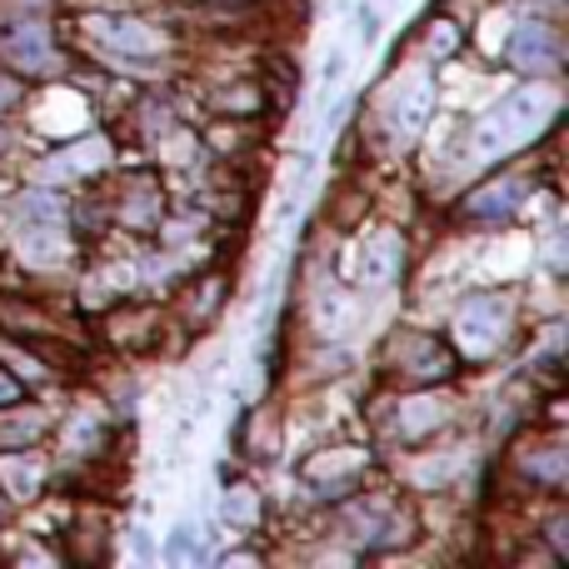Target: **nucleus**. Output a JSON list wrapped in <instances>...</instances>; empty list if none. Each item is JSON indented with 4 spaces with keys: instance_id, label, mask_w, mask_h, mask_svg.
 <instances>
[{
    "instance_id": "obj_11",
    "label": "nucleus",
    "mask_w": 569,
    "mask_h": 569,
    "mask_svg": "<svg viewBox=\"0 0 569 569\" xmlns=\"http://www.w3.org/2000/svg\"><path fill=\"white\" fill-rule=\"evenodd\" d=\"M226 295H230V276H196L190 290H180V300L170 305V315H176L186 330H210L216 325V315L226 310Z\"/></svg>"
},
{
    "instance_id": "obj_6",
    "label": "nucleus",
    "mask_w": 569,
    "mask_h": 569,
    "mask_svg": "<svg viewBox=\"0 0 569 569\" xmlns=\"http://www.w3.org/2000/svg\"><path fill=\"white\" fill-rule=\"evenodd\" d=\"M455 420V405L450 395H445V385H415L410 395H400V400L390 405V430L400 445H410V450H420V445H430L435 435H445Z\"/></svg>"
},
{
    "instance_id": "obj_5",
    "label": "nucleus",
    "mask_w": 569,
    "mask_h": 569,
    "mask_svg": "<svg viewBox=\"0 0 569 569\" xmlns=\"http://www.w3.org/2000/svg\"><path fill=\"white\" fill-rule=\"evenodd\" d=\"M0 66L20 80H46L66 70V46L50 20H6L0 26Z\"/></svg>"
},
{
    "instance_id": "obj_22",
    "label": "nucleus",
    "mask_w": 569,
    "mask_h": 569,
    "mask_svg": "<svg viewBox=\"0 0 569 569\" xmlns=\"http://www.w3.org/2000/svg\"><path fill=\"white\" fill-rule=\"evenodd\" d=\"M545 545H550L555 565L569 560V515L565 510H550V520H545Z\"/></svg>"
},
{
    "instance_id": "obj_4",
    "label": "nucleus",
    "mask_w": 569,
    "mask_h": 569,
    "mask_svg": "<svg viewBox=\"0 0 569 569\" xmlns=\"http://www.w3.org/2000/svg\"><path fill=\"white\" fill-rule=\"evenodd\" d=\"M460 355L425 330H395L385 340V375L400 385H450Z\"/></svg>"
},
{
    "instance_id": "obj_20",
    "label": "nucleus",
    "mask_w": 569,
    "mask_h": 569,
    "mask_svg": "<svg viewBox=\"0 0 569 569\" xmlns=\"http://www.w3.org/2000/svg\"><path fill=\"white\" fill-rule=\"evenodd\" d=\"M160 560L186 565V560H210V555L196 550V525H176V530L166 535V550H160Z\"/></svg>"
},
{
    "instance_id": "obj_19",
    "label": "nucleus",
    "mask_w": 569,
    "mask_h": 569,
    "mask_svg": "<svg viewBox=\"0 0 569 569\" xmlns=\"http://www.w3.org/2000/svg\"><path fill=\"white\" fill-rule=\"evenodd\" d=\"M66 440L76 445L80 460H90V455H100V445H106V425L90 420V415H76V420H70V430H66Z\"/></svg>"
},
{
    "instance_id": "obj_8",
    "label": "nucleus",
    "mask_w": 569,
    "mask_h": 569,
    "mask_svg": "<svg viewBox=\"0 0 569 569\" xmlns=\"http://www.w3.org/2000/svg\"><path fill=\"white\" fill-rule=\"evenodd\" d=\"M505 60H510L520 76L530 80H555L565 70V30L545 16H525L520 26L510 30V46H505Z\"/></svg>"
},
{
    "instance_id": "obj_7",
    "label": "nucleus",
    "mask_w": 569,
    "mask_h": 569,
    "mask_svg": "<svg viewBox=\"0 0 569 569\" xmlns=\"http://www.w3.org/2000/svg\"><path fill=\"white\" fill-rule=\"evenodd\" d=\"M375 455L365 445H335V450L310 455V465H300V480L310 485L315 505H340L365 485V465Z\"/></svg>"
},
{
    "instance_id": "obj_12",
    "label": "nucleus",
    "mask_w": 569,
    "mask_h": 569,
    "mask_svg": "<svg viewBox=\"0 0 569 569\" xmlns=\"http://www.w3.org/2000/svg\"><path fill=\"white\" fill-rule=\"evenodd\" d=\"M46 480H50V465L40 460V455H30V450H0V495H6L10 505L36 500V495L46 490Z\"/></svg>"
},
{
    "instance_id": "obj_14",
    "label": "nucleus",
    "mask_w": 569,
    "mask_h": 569,
    "mask_svg": "<svg viewBox=\"0 0 569 569\" xmlns=\"http://www.w3.org/2000/svg\"><path fill=\"white\" fill-rule=\"evenodd\" d=\"M160 210H166V200H160V186L156 180H130L126 190H120V200H116V226H126V230H156L160 220Z\"/></svg>"
},
{
    "instance_id": "obj_16",
    "label": "nucleus",
    "mask_w": 569,
    "mask_h": 569,
    "mask_svg": "<svg viewBox=\"0 0 569 569\" xmlns=\"http://www.w3.org/2000/svg\"><path fill=\"white\" fill-rule=\"evenodd\" d=\"M270 106V90L266 86H250V80H236V86H220L210 90V110L216 116H230V120H250Z\"/></svg>"
},
{
    "instance_id": "obj_28",
    "label": "nucleus",
    "mask_w": 569,
    "mask_h": 569,
    "mask_svg": "<svg viewBox=\"0 0 569 569\" xmlns=\"http://www.w3.org/2000/svg\"><path fill=\"white\" fill-rule=\"evenodd\" d=\"M10 520V500H6V495H0V525H6Z\"/></svg>"
},
{
    "instance_id": "obj_9",
    "label": "nucleus",
    "mask_w": 569,
    "mask_h": 569,
    "mask_svg": "<svg viewBox=\"0 0 569 569\" xmlns=\"http://www.w3.org/2000/svg\"><path fill=\"white\" fill-rule=\"evenodd\" d=\"M530 196H535V176H495L460 200V220L465 226L500 230V226H510V220H520V210L530 206Z\"/></svg>"
},
{
    "instance_id": "obj_10",
    "label": "nucleus",
    "mask_w": 569,
    "mask_h": 569,
    "mask_svg": "<svg viewBox=\"0 0 569 569\" xmlns=\"http://www.w3.org/2000/svg\"><path fill=\"white\" fill-rule=\"evenodd\" d=\"M510 475L525 490H565L569 480V445L560 435H525L510 455Z\"/></svg>"
},
{
    "instance_id": "obj_15",
    "label": "nucleus",
    "mask_w": 569,
    "mask_h": 569,
    "mask_svg": "<svg viewBox=\"0 0 569 569\" xmlns=\"http://www.w3.org/2000/svg\"><path fill=\"white\" fill-rule=\"evenodd\" d=\"M220 520L230 525V530H260V520H266V495L256 490V485H226V500H220Z\"/></svg>"
},
{
    "instance_id": "obj_26",
    "label": "nucleus",
    "mask_w": 569,
    "mask_h": 569,
    "mask_svg": "<svg viewBox=\"0 0 569 569\" xmlns=\"http://www.w3.org/2000/svg\"><path fill=\"white\" fill-rule=\"evenodd\" d=\"M320 76H325V86H330V80H340V76H345V50H330V56H325Z\"/></svg>"
},
{
    "instance_id": "obj_25",
    "label": "nucleus",
    "mask_w": 569,
    "mask_h": 569,
    "mask_svg": "<svg viewBox=\"0 0 569 569\" xmlns=\"http://www.w3.org/2000/svg\"><path fill=\"white\" fill-rule=\"evenodd\" d=\"M355 20H360V40L370 46V40L380 36V10H375V6H360V10H355Z\"/></svg>"
},
{
    "instance_id": "obj_27",
    "label": "nucleus",
    "mask_w": 569,
    "mask_h": 569,
    "mask_svg": "<svg viewBox=\"0 0 569 569\" xmlns=\"http://www.w3.org/2000/svg\"><path fill=\"white\" fill-rule=\"evenodd\" d=\"M130 545H136V560H156V550H150V535L140 530V525L130 530Z\"/></svg>"
},
{
    "instance_id": "obj_21",
    "label": "nucleus",
    "mask_w": 569,
    "mask_h": 569,
    "mask_svg": "<svg viewBox=\"0 0 569 569\" xmlns=\"http://www.w3.org/2000/svg\"><path fill=\"white\" fill-rule=\"evenodd\" d=\"M540 266L550 270V276H565V226L555 220L550 230H545V240H540Z\"/></svg>"
},
{
    "instance_id": "obj_23",
    "label": "nucleus",
    "mask_w": 569,
    "mask_h": 569,
    "mask_svg": "<svg viewBox=\"0 0 569 569\" xmlns=\"http://www.w3.org/2000/svg\"><path fill=\"white\" fill-rule=\"evenodd\" d=\"M20 106H26V80L10 76V70H0V120L16 116Z\"/></svg>"
},
{
    "instance_id": "obj_24",
    "label": "nucleus",
    "mask_w": 569,
    "mask_h": 569,
    "mask_svg": "<svg viewBox=\"0 0 569 569\" xmlns=\"http://www.w3.org/2000/svg\"><path fill=\"white\" fill-rule=\"evenodd\" d=\"M26 400V380L10 370V360H0V405H16Z\"/></svg>"
},
{
    "instance_id": "obj_17",
    "label": "nucleus",
    "mask_w": 569,
    "mask_h": 569,
    "mask_svg": "<svg viewBox=\"0 0 569 569\" xmlns=\"http://www.w3.org/2000/svg\"><path fill=\"white\" fill-rule=\"evenodd\" d=\"M400 266H405V240L395 230H375L370 246H365V280L385 284L400 276Z\"/></svg>"
},
{
    "instance_id": "obj_1",
    "label": "nucleus",
    "mask_w": 569,
    "mask_h": 569,
    "mask_svg": "<svg viewBox=\"0 0 569 569\" xmlns=\"http://www.w3.org/2000/svg\"><path fill=\"white\" fill-rule=\"evenodd\" d=\"M335 530H340V540L350 545V550H360V555H390V550L415 545L420 520H415V510L390 505L385 495H360L355 490L350 500H340V510H335Z\"/></svg>"
},
{
    "instance_id": "obj_18",
    "label": "nucleus",
    "mask_w": 569,
    "mask_h": 569,
    "mask_svg": "<svg viewBox=\"0 0 569 569\" xmlns=\"http://www.w3.org/2000/svg\"><path fill=\"white\" fill-rule=\"evenodd\" d=\"M460 46H465L460 20H430V36H425V56H430L435 66H445V60H450Z\"/></svg>"
},
{
    "instance_id": "obj_3",
    "label": "nucleus",
    "mask_w": 569,
    "mask_h": 569,
    "mask_svg": "<svg viewBox=\"0 0 569 569\" xmlns=\"http://www.w3.org/2000/svg\"><path fill=\"white\" fill-rule=\"evenodd\" d=\"M86 36L116 70H150L170 56V36L140 16H86Z\"/></svg>"
},
{
    "instance_id": "obj_13",
    "label": "nucleus",
    "mask_w": 569,
    "mask_h": 569,
    "mask_svg": "<svg viewBox=\"0 0 569 569\" xmlns=\"http://www.w3.org/2000/svg\"><path fill=\"white\" fill-rule=\"evenodd\" d=\"M50 435V415L40 405H0V450H36Z\"/></svg>"
},
{
    "instance_id": "obj_2",
    "label": "nucleus",
    "mask_w": 569,
    "mask_h": 569,
    "mask_svg": "<svg viewBox=\"0 0 569 569\" xmlns=\"http://www.w3.org/2000/svg\"><path fill=\"white\" fill-rule=\"evenodd\" d=\"M515 325H520L515 295H505V290L465 295L450 315V350L460 360H490V355H500L510 345Z\"/></svg>"
}]
</instances>
